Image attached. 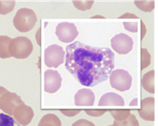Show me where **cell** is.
Returning <instances> with one entry per match:
<instances>
[{"label":"cell","mask_w":158,"mask_h":126,"mask_svg":"<svg viewBox=\"0 0 158 126\" xmlns=\"http://www.w3.org/2000/svg\"><path fill=\"white\" fill-rule=\"evenodd\" d=\"M10 54L15 58L25 59L33 51V44L25 36H18L12 39L10 43Z\"/></svg>","instance_id":"277c9868"},{"label":"cell","mask_w":158,"mask_h":126,"mask_svg":"<svg viewBox=\"0 0 158 126\" xmlns=\"http://www.w3.org/2000/svg\"><path fill=\"white\" fill-rule=\"evenodd\" d=\"M61 77L57 71L47 70L45 71V91L47 93L57 92L61 87Z\"/></svg>","instance_id":"9c48e42d"},{"label":"cell","mask_w":158,"mask_h":126,"mask_svg":"<svg viewBox=\"0 0 158 126\" xmlns=\"http://www.w3.org/2000/svg\"><path fill=\"white\" fill-rule=\"evenodd\" d=\"M65 51L59 45L54 44L45 50V64L48 67H58L65 62Z\"/></svg>","instance_id":"8992f818"},{"label":"cell","mask_w":158,"mask_h":126,"mask_svg":"<svg viewBox=\"0 0 158 126\" xmlns=\"http://www.w3.org/2000/svg\"><path fill=\"white\" fill-rule=\"evenodd\" d=\"M72 126H95V124L88 120L82 119V120H79L76 121L75 123H73Z\"/></svg>","instance_id":"603a6c76"},{"label":"cell","mask_w":158,"mask_h":126,"mask_svg":"<svg viewBox=\"0 0 158 126\" xmlns=\"http://www.w3.org/2000/svg\"><path fill=\"white\" fill-rule=\"evenodd\" d=\"M133 40L125 34H118L111 39V46L119 55H126L133 49Z\"/></svg>","instance_id":"ba28073f"},{"label":"cell","mask_w":158,"mask_h":126,"mask_svg":"<svg viewBox=\"0 0 158 126\" xmlns=\"http://www.w3.org/2000/svg\"><path fill=\"white\" fill-rule=\"evenodd\" d=\"M110 85L113 88L120 92H125L131 88L132 77L127 71L123 69L113 70L110 75Z\"/></svg>","instance_id":"5b68a950"},{"label":"cell","mask_w":158,"mask_h":126,"mask_svg":"<svg viewBox=\"0 0 158 126\" xmlns=\"http://www.w3.org/2000/svg\"><path fill=\"white\" fill-rule=\"evenodd\" d=\"M113 126H140V124H139L136 117L134 114H131L125 120H122V121L114 120Z\"/></svg>","instance_id":"e0dca14e"},{"label":"cell","mask_w":158,"mask_h":126,"mask_svg":"<svg viewBox=\"0 0 158 126\" xmlns=\"http://www.w3.org/2000/svg\"><path fill=\"white\" fill-rule=\"evenodd\" d=\"M12 39L6 35H0V58L12 57L10 54V43Z\"/></svg>","instance_id":"9a60e30c"},{"label":"cell","mask_w":158,"mask_h":126,"mask_svg":"<svg viewBox=\"0 0 158 126\" xmlns=\"http://www.w3.org/2000/svg\"><path fill=\"white\" fill-rule=\"evenodd\" d=\"M155 99L150 97L146 98L141 102V109L138 110L141 119L146 121H154L155 120Z\"/></svg>","instance_id":"8fae6325"},{"label":"cell","mask_w":158,"mask_h":126,"mask_svg":"<svg viewBox=\"0 0 158 126\" xmlns=\"http://www.w3.org/2000/svg\"><path fill=\"white\" fill-rule=\"evenodd\" d=\"M37 126H61V122L56 114H47L41 118Z\"/></svg>","instance_id":"2e32d148"},{"label":"cell","mask_w":158,"mask_h":126,"mask_svg":"<svg viewBox=\"0 0 158 126\" xmlns=\"http://www.w3.org/2000/svg\"><path fill=\"white\" fill-rule=\"evenodd\" d=\"M95 101V95L91 89L82 88L75 94V104L77 106H93Z\"/></svg>","instance_id":"7c38bea8"},{"label":"cell","mask_w":158,"mask_h":126,"mask_svg":"<svg viewBox=\"0 0 158 126\" xmlns=\"http://www.w3.org/2000/svg\"><path fill=\"white\" fill-rule=\"evenodd\" d=\"M34 115L35 114H34L33 109L30 106H27L24 103L23 104L19 105L13 114L14 119L20 125L23 126H26L31 123Z\"/></svg>","instance_id":"30bf717a"},{"label":"cell","mask_w":158,"mask_h":126,"mask_svg":"<svg viewBox=\"0 0 158 126\" xmlns=\"http://www.w3.org/2000/svg\"><path fill=\"white\" fill-rule=\"evenodd\" d=\"M65 67L79 83L95 87L114 69V53L110 48L94 47L75 41L66 47Z\"/></svg>","instance_id":"6da1fadb"},{"label":"cell","mask_w":158,"mask_h":126,"mask_svg":"<svg viewBox=\"0 0 158 126\" xmlns=\"http://www.w3.org/2000/svg\"><path fill=\"white\" fill-rule=\"evenodd\" d=\"M109 126H113V124H112V125H109Z\"/></svg>","instance_id":"484cf974"},{"label":"cell","mask_w":158,"mask_h":126,"mask_svg":"<svg viewBox=\"0 0 158 126\" xmlns=\"http://www.w3.org/2000/svg\"><path fill=\"white\" fill-rule=\"evenodd\" d=\"M37 22V17L34 10L27 8L19 9L13 19V24L19 32H28L31 30Z\"/></svg>","instance_id":"7a4b0ae2"},{"label":"cell","mask_w":158,"mask_h":126,"mask_svg":"<svg viewBox=\"0 0 158 126\" xmlns=\"http://www.w3.org/2000/svg\"><path fill=\"white\" fill-rule=\"evenodd\" d=\"M99 106H124L125 101L121 96L115 92H107L103 94L98 102Z\"/></svg>","instance_id":"4fadbf2b"},{"label":"cell","mask_w":158,"mask_h":126,"mask_svg":"<svg viewBox=\"0 0 158 126\" xmlns=\"http://www.w3.org/2000/svg\"><path fill=\"white\" fill-rule=\"evenodd\" d=\"M24 104L21 98L15 92L0 86V109L8 115H13L19 105Z\"/></svg>","instance_id":"3957f363"},{"label":"cell","mask_w":158,"mask_h":126,"mask_svg":"<svg viewBox=\"0 0 158 126\" xmlns=\"http://www.w3.org/2000/svg\"><path fill=\"white\" fill-rule=\"evenodd\" d=\"M94 2L93 1H90V2H88V1H76V2H73V4L75 5L77 9H82V10H86V9H89L93 5Z\"/></svg>","instance_id":"7402d4cb"},{"label":"cell","mask_w":158,"mask_h":126,"mask_svg":"<svg viewBox=\"0 0 158 126\" xmlns=\"http://www.w3.org/2000/svg\"><path fill=\"white\" fill-rule=\"evenodd\" d=\"M141 56H142V61H141V69H145L150 64H151V55L149 51L146 48H143L141 50Z\"/></svg>","instance_id":"44dd1931"},{"label":"cell","mask_w":158,"mask_h":126,"mask_svg":"<svg viewBox=\"0 0 158 126\" xmlns=\"http://www.w3.org/2000/svg\"><path fill=\"white\" fill-rule=\"evenodd\" d=\"M61 112L62 113H64V114H66V115H70V114H67V113H70V111H65V110H61ZM73 114H72V116L73 115H76V114H77L80 112V110H76V111H71Z\"/></svg>","instance_id":"d4e9b609"},{"label":"cell","mask_w":158,"mask_h":126,"mask_svg":"<svg viewBox=\"0 0 158 126\" xmlns=\"http://www.w3.org/2000/svg\"><path fill=\"white\" fill-rule=\"evenodd\" d=\"M56 35L61 42L71 43L78 35V31L76 25L73 23L61 22L56 28Z\"/></svg>","instance_id":"52a82bcc"},{"label":"cell","mask_w":158,"mask_h":126,"mask_svg":"<svg viewBox=\"0 0 158 126\" xmlns=\"http://www.w3.org/2000/svg\"><path fill=\"white\" fill-rule=\"evenodd\" d=\"M85 112L91 116H100V115L104 114L106 110H85Z\"/></svg>","instance_id":"cb8c5ba5"},{"label":"cell","mask_w":158,"mask_h":126,"mask_svg":"<svg viewBox=\"0 0 158 126\" xmlns=\"http://www.w3.org/2000/svg\"><path fill=\"white\" fill-rule=\"evenodd\" d=\"M15 6V1H0V14H7L12 12Z\"/></svg>","instance_id":"d6986e66"},{"label":"cell","mask_w":158,"mask_h":126,"mask_svg":"<svg viewBox=\"0 0 158 126\" xmlns=\"http://www.w3.org/2000/svg\"><path fill=\"white\" fill-rule=\"evenodd\" d=\"M0 126H20V124L10 115L0 114Z\"/></svg>","instance_id":"ac0fdd59"},{"label":"cell","mask_w":158,"mask_h":126,"mask_svg":"<svg viewBox=\"0 0 158 126\" xmlns=\"http://www.w3.org/2000/svg\"><path fill=\"white\" fill-rule=\"evenodd\" d=\"M154 78H155V71L153 70L146 72L142 77L141 84L143 88L150 93H155Z\"/></svg>","instance_id":"5bb4252c"},{"label":"cell","mask_w":158,"mask_h":126,"mask_svg":"<svg viewBox=\"0 0 158 126\" xmlns=\"http://www.w3.org/2000/svg\"><path fill=\"white\" fill-rule=\"evenodd\" d=\"M110 113L114 120H118V121H122V120H125L131 114V111L129 109H121V110L114 109V110H110Z\"/></svg>","instance_id":"ffe728a7"}]
</instances>
